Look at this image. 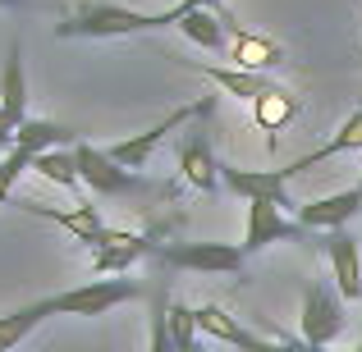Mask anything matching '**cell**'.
<instances>
[{
  "label": "cell",
  "instance_id": "obj_1",
  "mask_svg": "<svg viewBox=\"0 0 362 352\" xmlns=\"http://www.w3.org/2000/svg\"><path fill=\"white\" fill-rule=\"evenodd\" d=\"M188 0H179L175 9H160V14H142V9H124V5H78L74 14H64L55 23V37L69 42V37H92V42H106V37H133V32H156V28H179Z\"/></svg>",
  "mask_w": 362,
  "mask_h": 352
},
{
  "label": "cell",
  "instance_id": "obj_2",
  "mask_svg": "<svg viewBox=\"0 0 362 352\" xmlns=\"http://www.w3.org/2000/svg\"><path fill=\"white\" fill-rule=\"evenodd\" d=\"M138 298H147V289H142L138 279L110 274V279H88V284H78V289H69V293H51V298H46V311H51V316L92 320V316H106V311L124 307V302H138Z\"/></svg>",
  "mask_w": 362,
  "mask_h": 352
},
{
  "label": "cell",
  "instance_id": "obj_3",
  "mask_svg": "<svg viewBox=\"0 0 362 352\" xmlns=\"http://www.w3.org/2000/svg\"><path fill=\"white\" fill-rule=\"evenodd\" d=\"M344 334V298L335 284L317 279L303 298V320H298V339L308 348H335V339Z\"/></svg>",
  "mask_w": 362,
  "mask_h": 352
},
{
  "label": "cell",
  "instance_id": "obj_4",
  "mask_svg": "<svg viewBox=\"0 0 362 352\" xmlns=\"http://www.w3.org/2000/svg\"><path fill=\"white\" fill-rule=\"evenodd\" d=\"M74 160H78L83 188H92L97 197H129V193H147V178L138 169H124L119 160H110L101 147H92L88 138L74 147Z\"/></svg>",
  "mask_w": 362,
  "mask_h": 352
},
{
  "label": "cell",
  "instance_id": "obj_5",
  "mask_svg": "<svg viewBox=\"0 0 362 352\" xmlns=\"http://www.w3.org/2000/svg\"><path fill=\"white\" fill-rule=\"evenodd\" d=\"M156 256L165 265L197 270V274H243L247 265V252L239 243H165L156 247Z\"/></svg>",
  "mask_w": 362,
  "mask_h": 352
},
{
  "label": "cell",
  "instance_id": "obj_6",
  "mask_svg": "<svg viewBox=\"0 0 362 352\" xmlns=\"http://www.w3.org/2000/svg\"><path fill=\"white\" fill-rule=\"evenodd\" d=\"M202 115H211V101H197V106H179V110H170V115L160 119V123H151L147 133H133V138H124V142H110L106 156H110V160H119L124 169H142V165H147V156L160 147V138H165V133L188 128V123L202 119Z\"/></svg>",
  "mask_w": 362,
  "mask_h": 352
},
{
  "label": "cell",
  "instance_id": "obj_7",
  "mask_svg": "<svg viewBox=\"0 0 362 352\" xmlns=\"http://www.w3.org/2000/svg\"><path fill=\"white\" fill-rule=\"evenodd\" d=\"M221 188L243 202H275L284 211L289 202V169H239V165H221Z\"/></svg>",
  "mask_w": 362,
  "mask_h": 352
},
{
  "label": "cell",
  "instance_id": "obj_8",
  "mask_svg": "<svg viewBox=\"0 0 362 352\" xmlns=\"http://www.w3.org/2000/svg\"><path fill=\"white\" fill-rule=\"evenodd\" d=\"M312 229H303L298 220H289V215L280 211L275 202H247V229H243V252L257 256L262 247L271 243H284V238H308Z\"/></svg>",
  "mask_w": 362,
  "mask_h": 352
},
{
  "label": "cell",
  "instance_id": "obj_9",
  "mask_svg": "<svg viewBox=\"0 0 362 352\" xmlns=\"http://www.w3.org/2000/svg\"><path fill=\"white\" fill-rule=\"evenodd\" d=\"M358 211H362V183L358 188H344V193H330V197H317V202L293 206V220H298L303 229L335 233V229H344Z\"/></svg>",
  "mask_w": 362,
  "mask_h": 352
},
{
  "label": "cell",
  "instance_id": "obj_10",
  "mask_svg": "<svg viewBox=\"0 0 362 352\" xmlns=\"http://www.w3.org/2000/svg\"><path fill=\"white\" fill-rule=\"evenodd\" d=\"M179 174H184V183H193L197 193H216V188H221V160H216L211 138H206L202 128L179 138Z\"/></svg>",
  "mask_w": 362,
  "mask_h": 352
},
{
  "label": "cell",
  "instance_id": "obj_11",
  "mask_svg": "<svg viewBox=\"0 0 362 352\" xmlns=\"http://www.w3.org/2000/svg\"><path fill=\"white\" fill-rule=\"evenodd\" d=\"M23 211L28 215H37V220H51V224H60V229H69L78 243H92V247H101L106 243V233H110V224L101 220V211L92 202H83V206H74V211H60V206H42V202H23Z\"/></svg>",
  "mask_w": 362,
  "mask_h": 352
},
{
  "label": "cell",
  "instance_id": "obj_12",
  "mask_svg": "<svg viewBox=\"0 0 362 352\" xmlns=\"http://www.w3.org/2000/svg\"><path fill=\"white\" fill-rule=\"evenodd\" d=\"M326 256H330V279H335L339 298L358 302L362 298V261H358V238L349 229L326 233Z\"/></svg>",
  "mask_w": 362,
  "mask_h": 352
},
{
  "label": "cell",
  "instance_id": "obj_13",
  "mask_svg": "<svg viewBox=\"0 0 362 352\" xmlns=\"http://www.w3.org/2000/svg\"><path fill=\"white\" fill-rule=\"evenodd\" d=\"M230 64H234V69H252V73H271V69H280V64H289V55H284V46L271 42V37L247 32V28H234Z\"/></svg>",
  "mask_w": 362,
  "mask_h": 352
},
{
  "label": "cell",
  "instance_id": "obj_14",
  "mask_svg": "<svg viewBox=\"0 0 362 352\" xmlns=\"http://www.w3.org/2000/svg\"><path fill=\"white\" fill-rule=\"evenodd\" d=\"M151 252H156V243H147L142 233L110 229L106 243L97 247V256H92V270H97V274H124L133 261H142V256H151Z\"/></svg>",
  "mask_w": 362,
  "mask_h": 352
},
{
  "label": "cell",
  "instance_id": "obj_15",
  "mask_svg": "<svg viewBox=\"0 0 362 352\" xmlns=\"http://www.w3.org/2000/svg\"><path fill=\"white\" fill-rule=\"evenodd\" d=\"M349 151H362V106H358L344 123H339L335 138H326L321 147H312L308 156H298L293 165H284V169H289V178H298V174H308V169H317L321 160H330V156H349Z\"/></svg>",
  "mask_w": 362,
  "mask_h": 352
},
{
  "label": "cell",
  "instance_id": "obj_16",
  "mask_svg": "<svg viewBox=\"0 0 362 352\" xmlns=\"http://www.w3.org/2000/svg\"><path fill=\"white\" fill-rule=\"evenodd\" d=\"M197 329H202L206 339H221V344L239 348V352H257V329H247L239 316H230L221 302H206V307H197Z\"/></svg>",
  "mask_w": 362,
  "mask_h": 352
},
{
  "label": "cell",
  "instance_id": "obj_17",
  "mask_svg": "<svg viewBox=\"0 0 362 352\" xmlns=\"http://www.w3.org/2000/svg\"><path fill=\"white\" fill-rule=\"evenodd\" d=\"M197 73H206V78L216 83V87L225 92V97H234V101H247V106H252V101H262L266 92L275 87L271 78H266V73H252V69H234V64H193Z\"/></svg>",
  "mask_w": 362,
  "mask_h": 352
},
{
  "label": "cell",
  "instance_id": "obj_18",
  "mask_svg": "<svg viewBox=\"0 0 362 352\" xmlns=\"http://www.w3.org/2000/svg\"><path fill=\"white\" fill-rule=\"evenodd\" d=\"M78 142H83L78 128H69V123H55V119H33V115H28V119L14 128V147L33 151V156L55 151V147H78Z\"/></svg>",
  "mask_w": 362,
  "mask_h": 352
},
{
  "label": "cell",
  "instance_id": "obj_19",
  "mask_svg": "<svg viewBox=\"0 0 362 352\" xmlns=\"http://www.w3.org/2000/svg\"><path fill=\"white\" fill-rule=\"evenodd\" d=\"M179 32L193 37L202 51H230V37H234V23L216 9H184L179 18Z\"/></svg>",
  "mask_w": 362,
  "mask_h": 352
},
{
  "label": "cell",
  "instance_id": "obj_20",
  "mask_svg": "<svg viewBox=\"0 0 362 352\" xmlns=\"http://www.w3.org/2000/svg\"><path fill=\"white\" fill-rule=\"evenodd\" d=\"M0 106L14 115V123L28 119V78H23V46H9L5 69H0Z\"/></svg>",
  "mask_w": 362,
  "mask_h": 352
},
{
  "label": "cell",
  "instance_id": "obj_21",
  "mask_svg": "<svg viewBox=\"0 0 362 352\" xmlns=\"http://www.w3.org/2000/svg\"><path fill=\"white\" fill-rule=\"evenodd\" d=\"M293 115H298V101H293V92H284V87H271L262 101H252V119H257V128L266 133V142H275V133H280Z\"/></svg>",
  "mask_w": 362,
  "mask_h": 352
},
{
  "label": "cell",
  "instance_id": "obj_22",
  "mask_svg": "<svg viewBox=\"0 0 362 352\" xmlns=\"http://www.w3.org/2000/svg\"><path fill=\"white\" fill-rule=\"evenodd\" d=\"M42 320H51L46 298H42V302H28V307H18V311H5V316H0V352L18 348L37 325H42Z\"/></svg>",
  "mask_w": 362,
  "mask_h": 352
},
{
  "label": "cell",
  "instance_id": "obj_23",
  "mask_svg": "<svg viewBox=\"0 0 362 352\" xmlns=\"http://www.w3.org/2000/svg\"><path fill=\"white\" fill-rule=\"evenodd\" d=\"M33 169L46 178V183H55V188H69V193H78V188H83V174H78V160H74V147L42 151V156L33 160Z\"/></svg>",
  "mask_w": 362,
  "mask_h": 352
},
{
  "label": "cell",
  "instance_id": "obj_24",
  "mask_svg": "<svg viewBox=\"0 0 362 352\" xmlns=\"http://www.w3.org/2000/svg\"><path fill=\"white\" fill-rule=\"evenodd\" d=\"M165 320H170V339L175 352H202V329H197V311L184 302H165Z\"/></svg>",
  "mask_w": 362,
  "mask_h": 352
},
{
  "label": "cell",
  "instance_id": "obj_25",
  "mask_svg": "<svg viewBox=\"0 0 362 352\" xmlns=\"http://www.w3.org/2000/svg\"><path fill=\"white\" fill-rule=\"evenodd\" d=\"M33 151H23V147H14V151H5V156H0V206L9 202V193H14V183L18 178L28 174V169H33Z\"/></svg>",
  "mask_w": 362,
  "mask_h": 352
},
{
  "label": "cell",
  "instance_id": "obj_26",
  "mask_svg": "<svg viewBox=\"0 0 362 352\" xmlns=\"http://www.w3.org/2000/svg\"><path fill=\"white\" fill-rule=\"evenodd\" d=\"M147 352H175V339H170V320H165V302H156V307H151Z\"/></svg>",
  "mask_w": 362,
  "mask_h": 352
},
{
  "label": "cell",
  "instance_id": "obj_27",
  "mask_svg": "<svg viewBox=\"0 0 362 352\" xmlns=\"http://www.w3.org/2000/svg\"><path fill=\"white\" fill-rule=\"evenodd\" d=\"M257 352H317V348H308L303 339H293V334H284V329H275V339H257Z\"/></svg>",
  "mask_w": 362,
  "mask_h": 352
},
{
  "label": "cell",
  "instance_id": "obj_28",
  "mask_svg": "<svg viewBox=\"0 0 362 352\" xmlns=\"http://www.w3.org/2000/svg\"><path fill=\"white\" fill-rule=\"evenodd\" d=\"M14 128H18L14 115H9V110L0 106V151H14Z\"/></svg>",
  "mask_w": 362,
  "mask_h": 352
},
{
  "label": "cell",
  "instance_id": "obj_29",
  "mask_svg": "<svg viewBox=\"0 0 362 352\" xmlns=\"http://www.w3.org/2000/svg\"><path fill=\"white\" fill-rule=\"evenodd\" d=\"M188 9H216L221 14V0H188Z\"/></svg>",
  "mask_w": 362,
  "mask_h": 352
},
{
  "label": "cell",
  "instance_id": "obj_30",
  "mask_svg": "<svg viewBox=\"0 0 362 352\" xmlns=\"http://www.w3.org/2000/svg\"><path fill=\"white\" fill-rule=\"evenodd\" d=\"M321 352H362V344H354V348H321Z\"/></svg>",
  "mask_w": 362,
  "mask_h": 352
},
{
  "label": "cell",
  "instance_id": "obj_31",
  "mask_svg": "<svg viewBox=\"0 0 362 352\" xmlns=\"http://www.w3.org/2000/svg\"><path fill=\"white\" fill-rule=\"evenodd\" d=\"M0 5H28V0H0Z\"/></svg>",
  "mask_w": 362,
  "mask_h": 352
}]
</instances>
